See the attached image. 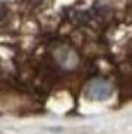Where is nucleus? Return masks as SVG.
Wrapping results in <instances>:
<instances>
[{
	"label": "nucleus",
	"mask_w": 132,
	"mask_h": 134,
	"mask_svg": "<svg viewBox=\"0 0 132 134\" xmlns=\"http://www.w3.org/2000/svg\"><path fill=\"white\" fill-rule=\"evenodd\" d=\"M112 86L104 80H94L87 87V96L93 100H106L112 96Z\"/></svg>",
	"instance_id": "f257e3e1"
}]
</instances>
